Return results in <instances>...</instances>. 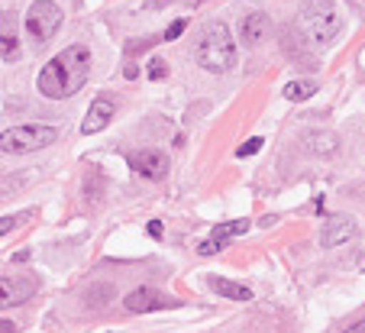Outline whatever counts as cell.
I'll return each mask as SVG.
<instances>
[{
    "label": "cell",
    "instance_id": "obj_12",
    "mask_svg": "<svg viewBox=\"0 0 365 333\" xmlns=\"http://www.w3.org/2000/svg\"><path fill=\"white\" fill-rule=\"evenodd\" d=\"M265 33H269V16L249 14L246 20H242V42H246V46H259V42L265 39Z\"/></svg>",
    "mask_w": 365,
    "mask_h": 333
},
{
    "label": "cell",
    "instance_id": "obj_11",
    "mask_svg": "<svg viewBox=\"0 0 365 333\" xmlns=\"http://www.w3.org/2000/svg\"><path fill=\"white\" fill-rule=\"evenodd\" d=\"M0 58L4 62H16L20 58V39H16V26L10 14H0Z\"/></svg>",
    "mask_w": 365,
    "mask_h": 333
},
{
    "label": "cell",
    "instance_id": "obj_3",
    "mask_svg": "<svg viewBox=\"0 0 365 333\" xmlns=\"http://www.w3.org/2000/svg\"><path fill=\"white\" fill-rule=\"evenodd\" d=\"M301 26L310 42L330 46L339 36L343 23H339V14H336V7H333V0H307L301 10Z\"/></svg>",
    "mask_w": 365,
    "mask_h": 333
},
{
    "label": "cell",
    "instance_id": "obj_2",
    "mask_svg": "<svg viewBox=\"0 0 365 333\" xmlns=\"http://www.w3.org/2000/svg\"><path fill=\"white\" fill-rule=\"evenodd\" d=\"M194 58L204 71L210 75H227L236 65V42L223 23H210L200 29L197 42H194Z\"/></svg>",
    "mask_w": 365,
    "mask_h": 333
},
{
    "label": "cell",
    "instance_id": "obj_10",
    "mask_svg": "<svg viewBox=\"0 0 365 333\" xmlns=\"http://www.w3.org/2000/svg\"><path fill=\"white\" fill-rule=\"evenodd\" d=\"M36 292V285L29 278H10V275H0V311L4 307H14L29 301V294Z\"/></svg>",
    "mask_w": 365,
    "mask_h": 333
},
{
    "label": "cell",
    "instance_id": "obj_22",
    "mask_svg": "<svg viewBox=\"0 0 365 333\" xmlns=\"http://www.w3.org/2000/svg\"><path fill=\"white\" fill-rule=\"evenodd\" d=\"M346 333H365V320H359V324H352Z\"/></svg>",
    "mask_w": 365,
    "mask_h": 333
},
{
    "label": "cell",
    "instance_id": "obj_14",
    "mask_svg": "<svg viewBox=\"0 0 365 333\" xmlns=\"http://www.w3.org/2000/svg\"><path fill=\"white\" fill-rule=\"evenodd\" d=\"M210 288H214L217 294H223V298H233V301H249L252 298V292H249L246 285H236V282H227V278H210Z\"/></svg>",
    "mask_w": 365,
    "mask_h": 333
},
{
    "label": "cell",
    "instance_id": "obj_18",
    "mask_svg": "<svg viewBox=\"0 0 365 333\" xmlns=\"http://www.w3.org/2000/svg\"><path fill=\"white\" fill-rule=\"evenodd\" d=\"M185 26H187V23H185V20H175V23H172V26H168V29H165V36H162V39H168V42H172V39H178V36H181V33H185Z\"/></svg>",
    "mask_w": 365,
    "mask_h": 333
},
{
    "label": "cell",
    "instance_id": "obj_1",
    "mask_svg": "<svg viewBox=\"0 0 365 333\" xmlns=\"http://www.w3.org/2000/svg\"><path fill=\"white\" fill-rule=\"evenodd\" d=\"M91 75V52L88 46H68L56 58H48L46 68L39 71V91L52 101L71 98L84 88Z\"/></svg>",
    "mask_w": 365,
    "mask_h": 333
},
{
    "label": "cell",
    "instance_id": "obj_6",
    "mask_svg": "<svg viewBox=\"0 0 365 333\" xmlns=\"http://www.w3.org/2000/svg\"><path fill=\"white\" fill-rule=\"evenodd\" d=\"M113 113H117V98H113V94H97L94 104L88 107V113H84V120H81V133L84 136H94V133L107 130Z\"/></svg>",
    "mask_w": 365,
    "mask_h": 333
},
{
    "label": "cell",
    "instance_id": "obj_21",
    "mask_svg": "<svg viewBox=\"0 0 365 333\" xmlns=\"http://www.w3.org/2000/svg\"><path fill=\"white\" fill-rule=\"evenodd\" d=\"M0 333H16V324L14 320H0Z\"/></svg>",
    "mask_w": 365,
    "mask_h": 333
},
{
    "label": "cell",
    "instance_id": "obj_17",
    "mask_svg": "<svg viewBox=\"0 0 365 333\" xmlns=\"http://www.w3.org/2000/svg\"><path fill=\"white\" fill-rule=\"evenodd\" d=\"M149 78H152V81H162V78H168V65L162 62V58H152V62H149Z\"/></svg>",
    "mask_w": 365,
    "mask_h": 333
},
{
    "label": "cell",
    "instance_id": "obj_16",
    "mask_svg": "<svg viewBox=\"0 0 365 333\" xmlns=\"http://www.w3.org/2000/svg\"><path fill=\"white\" fill-rule=\"evenodd\" d=\"M259 149H262V136H252V139H246V143L236 149V155H240V159H249V155L259 153Z\"/></svg>",
    "mask_w": 365,
    "mask_h": 333
},
{
    "label": "cell",
    "instance_id": "obj_15",
    "mask_svg": "<svg viewBox=\"0 0 365 333\" xmlns=\"http://www.w3.org/2000/svg\"><path fill=\"white\" fill-rule=\"evenodd\" d=\"M314 91H317V84H314V81H291L288 88H284V101L297 104V101L314 98Z\"/></svg>",
    "mask_w": 365,
    "mask_h": 333
},
{
    "label": "cell",
    "instance_id": "obj_23",
    "mask_svg": "<svg viewBox=\"0 0 365 333\" xmlns=\"http://www.w3.org/2000/svg\"><path fill=\"white\" fill-rule=\"evenodd\" d=\"M155 4H175V0H155ZM187 4H204V0H187Z\"/></svg>",
    "mask_w": 365,
    "mask_h": 333
},
{
    "label": "cell",
    "instance_id": "obj_8",
    "mask_svg": "<svg viewBox=\"0 0 365 333\" xmlns=\"http://www.w3.org/2000/svg\"><path fill=\"white\" fill-rule=\"evenodd\" d=\"M352 233H356V220H352L349 214H336L324 223V230H320V243H324L327 250H333V246L352 240Z\"/></svg>",
    "mask_w": 365,
    "mask_h": 333
},
{
    "label": "cell",
    "instance_id": "obj_5",
    "mask_svg": "<svg viewBox=\"0 0 365 333\" xmlns=\"http://www.w3.org/2000/svg\"><path fill=\"white\" fill-rule=\"evenodd\" d=\"M62 7L58 4H52V0H36L33 7H29L26 14V33L33 42H48L52 36L62 29Z\"/></svg>",
    "mask_w": 365,
    "mask_h": 333
},
{
    "label": "cell",
    "instance_id": "obj_4",
    "mask_svg": "<svg viewBox=\"0 0 365 333\" xmlns=\"http://www.w3.org/2000/svg\"><path fill=\"white\" fill-rule=\"evenodd\" d=\"M58 139V130L48 123H26V126H14V130L0 133V153L20 155V153H36L46 149Z\"/></svg>",
    "mask_w": 365,
    "mask_h": 333
},
{
    "label": "cell",
    "instance_id": "obj_20",
    "mask_svg": "<svg viewBox=\"0 0 365 333\" xmlns=\"http://www.w3.org/2000/svg\"><path fill=\"white\" fill-rule=\"evenodd\" d=\"M145 230H149V236H155V240H159V236H162V223H159V220H152Z\"/></svg>",
    "mask_w": 365,
    "mask_h": 333
},
{
    "label": "cell",
    "instance_id": "obj_19",
    "mask_svg": "<svg viewBox=\"0 0 365 333\" xmlns=\"http://www.w3.org/2000/svg\"><path fill=\"white\" fill-rule=\"evenodd\" d=\"M16 223H20V217H4V220H0V236H7Z\"/></svg>",
    "mask_w": 365,
    "mask_h": 333
},
{
    "label": "cell",
    "instance_id": "obj_13",
    "mask_svg": "<svg viewBox=\"0 0 365 333\" xmlns=\"http://www.w3.org/2000/svg\"><path fill=\"white\" fill-rule=\"evenodd\" d=\"M246 230H249V220H230V223H220V227L210 230V240H214V243H220L223 250H227L236 236L246 233Z\"/></svg>",
    "mask_w": 365,
    "mask_h": 333
},
{
    "label": "cell",
    "instance_id": "obj_7",
    "mask_svg": "<svg viewBox=\"0 0 365 333\" xmlns=\"http://www.w3.org/2000/svg\"><path fill=\"white\" fill-rule=\"evenodd\" d=\"M126 162H130L133 172L143 175V178H149V181H159V178H165V175H168V155L159 153V149H143V153H133Z\"/></svg>",
    "mask_w": 365,
    "mask_h": 333
},
{
    "label": "cell",
    "instance_id": "obj_9",
    "mask_svg": "<svg viewBox=\"0 0 365 333\" xmlns=\"http://www.w3.org/2000/svg\"><path fill=\"white\" fill-rule=\"evenodd\" d=\"M165 304H168L165 294L149 288V285H143V288H136V292H130L123 298V307L133 314H149V311H159V307H165Z\"/></svg>",
    "mask_w": 365,
    "mask_h": 333
}]
</instances>
